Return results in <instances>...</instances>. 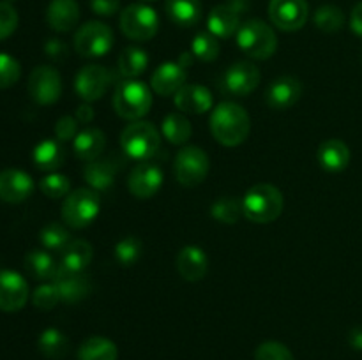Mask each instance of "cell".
I'll return each instance as SVG.
<instances>
[{"label": "cell", "mask_w": 362, "mask_h": 360, "mask_svg": "<svg viewBox=\"0 0 362 360\" xmlns=\"http://www.w3.org/2000/svg\"><path fill=\"white\" fill-rule=\"evenodd\" d=\"M120 0H90L92 13L99 16H113L119 11Z\"/></svg>", "instance_id": "7dc6e473"}, {"label": "cell", "mask_w": 362, "mask_h": 360, "mask_svg": "<svg viewBox=\"0 0 362 360\" xmlns=\"http://www.w3.org/2000/svg\"><path fill=\"white\" fill-rule=\"evenodd\" d=\"M34 193V180L27 172L7 168L0 172V200L6 203H21Z\"/></svg>", "instance_id": "e0dca14e"}, {"label": "cell", "mask_w": 362, "mask_h": 360, "mask_svg": "<svg viewBox=\"0 0 362 360\" xmlns=\"http://www.w3.org/2000/svg\"><path fill=\"white\" fill-rule=\"evenodd\" d=\"M163 186V172L159 166L152 162H141L134 166L127 179V187L134 198L147 200L152 198Z\"/></svg>", "instance_id": "9a60e30c"}, {"label": "cell", "mask_w": 362, "mask_h": 360, "mask_svg": "<svg viewBox=\"0 0 362 360\" xmlns=\"http://www.w3.org/2000/svg\"><path fill=\"white\" fill-rule=\"evenodd\" d=\"M117 164L113 161H92L85 166L83 176L94 191H108L115 182Z\"/></svg>", "instance_id": "f546056e"}, {"label": "cell", "mask_w": 362, "mask_h": 360, "mask_svg": "<svg viewBox=\"0 0 362 360\" xmlns=\"http://www.w3.org/2000/svg\"><path fill=\"white\" fill-rule=\"evenodd\" d=\"M255 360H293L292 352L278 341L262 342L255 352Z\"/></svg>", "instance_id": "7bdbcfd3"}, {"label": "cell", "mask_w": 362, "mask_h": 360, "mask_svg": "<svg viewBox=\"0 0 362 360\" xmlns=\"http://www.w3.org/2000/svg\"><path fill=\"white\" fill-rule=\"evenodd\" d=\"M113 46V30L103 21H88L74 35V49L85 59L105 56Z\"/></svg>", "instance_id": "9c48e42d"}, {"label": "cell", "mask_w": 362, "mask_h": 360, "mask_svg": "<svg viewBox=\"0 0 362 360\" xmlns=\"http://www.w3.org/2000/svg\"><path fill=\"white\" fill-rule=\"evenodd\" d=\"M350 28L354 30V34L362 37V0L354 7L352 16H350Z\"/></svg>", "instance_id": "c3c4849f"}, {"label": "cell", "mask_w": 362, "mask_h": 360, "mask_svg": "<svg viewBox=\"0 0 362 360\" xmlns=\"http://www.w3.org/2000/svg\"><path fill=\"white\" fill-rule=\"evenodd\" d=\"M39 187H41L45 196L52 198V200H60V198H66L69 194L71 182L62 173H49L41 180Z\"/></svg>", "instance_id": "ab89813d"}, {"label": "cell", "mask_w": 362, "mask_h": 360, "mask_svg": "<svg viewBox=\"0 0 362 360\" xmlns=\"http://www.w3.org/2000/svg\"><path fill=\"white\" fill-rule=\"evenodd\" d=\"M39 352L46 356V359L59 360L64 359L69 352V339L66 337L64 332L59 328H46L41 335H39Z\"/></svg>", "instance_id": "d6a6232c"}, {"label": "cell", "mask_w": 362, "mask_h": 360, "mask_svg": "<svg viewBox=\"0 0 362 360\" xmlns=\"http://www.w3.org/2000/svg\"><path fill=\"white\" fill-rule=\"evenodd\" d=\"M21 76V66L14 56L0 52V90L16 85Z\"/></svg>", "instance_id": "60d3db41"}, {"label": "cell", "mask_w": 362, "mask_h": 360, "mask_svg": "<svg viewBox=\"0 0 362 360\" xmlns=\"http://www.w3.org/2000/svg\"><path fill=\"white\" fill-rule=\"evenodd\" d=\"M310 7L306 0H271L269 18L283 32H296L306 25Z\"/></svg>", "instance_id": "8fae6325"}, {"label": "cell", "mask_w": 362, "mask_h": 360, "mask_svg": "<svg viewBox=\"0 0 362 360\" xmlns=\"http://www.w3.org/2000/svg\"><path fill=\"white\" fill-rule=\"evenodd\" d=\"M226 4H228L232 9H235L239 14L246 13V11L250 9V0H226Z\"/></svg>", "instance_id": "816d5d0a"}, {"label": "cell", "mask_w": 362, "mask_h": 360, "mask_svg": "<svg viewBox=\"0 0 362 360\" xmlns=\"http://www.w3.org/2000/svg\"><path fill=\"white\" fill-rule=\"evenodd\" d=\"M191 55L202 62H214L219 55V41L211 32H200L191 42Z\"/></svg>", "instance_id": "74e56055"}, {"label": "cell", "mask_w": 362, "mask_h": 360, "mask_svg": "<svg viewBox=\"0 0 362 360\" xmlns=\"http://www.w3.org/2000/svg\"><path fill=\"white\" fill-rule=\"evenodd\" d=\"M28 300V284L18 272L0 270V311L16 313Z\"/></svg>", "instance_id": "5bb4252c"}, {"label": "cell", "mask_w": 362, "mask_h": 360, "mask_svg": "<svg viewBox=\"0 0 362 360\" xmlns=\"http://www.w3.org/2000/svg\"><path fill=\"white\" fill-rule=\"evenodd\" d=\"M315 25H317L318 30L327 32V34H334L339 32L345 25V14L339 7L332 6V4H325L317 9L313 16Z\"/></svg>", "instance_id": "d590c367"}, {"label": "cell", "mask_w": 362, "mask_h": 360, "mask_svg": "<svg viewBox=\"0 0 362 360\" xmlns=\"http://www.w3.org/2000/svg\"><path fill=\"white\" fill-rule=\"evenodd\" d=\"M94 116H95V113H94V109H92V106H88V104L78 106L76 120L80 124H90L92 120H94Z\"/></svg>", "instance_id": "681fc988"}, {"label": "cell", "mask_w": 362, "mask_h": 360, "mask_svg": "<svg viewBox=\"0 0 362 360\" xmlns=\"http://www.w3.org/2000/svg\"><path fill=\"white\" fill-rule=\"evenodd\" d=\"M147 66L148 55L141 48H136V46H129L119 56V69L127 78L140 76L141 73H145Z\"/></svg>", "instance_id": "836d02e7"}, {"label": "cell", "mask_w": 362, "mask_h": 360, "mask_svg": "<svg viewBox=\"0 0 362 360\" xmlns=\"http://www.w3.org/2000/svg\"><path fill=\"white\" fill-rule=\"evenodd\" d=\"M113 108L124 120H140L152 108V92L141 81L129 78L120 81L113 94Z\"/></svg>", "instance_id": "277c9868"}, {"label": "cell", "mask_w": 362, "mask_h": 360, "mask_svg": "<svg viewBox=\"0 0 362 360\" xmlns=\"http://www.w3.org/2000/svg\"><path fill=\"white\" fill-rule=\"evenodd\" d=\"M159 145H161V136H159V131L156 129L154 124L151 122L136 120V122L129 124L120 134L122 150L126 152V155H129L131 159H136V161L151 159L159 150Z\"/></svg>", "instance_id": "5b68a950"}, {"label": "cell", "mask_w": 362, "mask_h": 360, "mask_svg": "<svg viewBox=\"0 0 362 360\" xmlns=\"http://www.w3.org/2000/svg\"><path fill=\"white\" fill-rule=\"evenodd\" d=\"M207 27L218 39H228L240 28V14L228 4H219L209 14Z\"/></svg>", "instance_id": "603a6c76"}, {"label": "cell", "mask_w": 362, "mask_h": 360, "mask_svg": "<svg viewBox=\"0 0 362 360\" xmlns=\"http://www.w3.org/2000/svg\"><path fill=\"white\" fill-rule=\"evenodd\" d=\"M237 46L243 49L244 55L251 59L267 60L278 49V35L271 25L253 18L240 25L237 30Z\"/></svg>", "instance_id": "3957f363"}, {"label": "cell", "mask_w": 362, "mask_h": 360, "mask_svg": "<svg viewBox=\"0 0 362 360\" xmlns=\"http://www.w3.org/2000/svg\"><path fill=\"white\" fill-rule=\"evenodd\" d=\"M120 30L133 41H151L159 30V16L145 4H131L120 13Z\"/></svg>", "instance_id": "52a82bcc"}, {"label": "cell", "mask_w": 362, "mask_h": 360, "mask_svg": "<svg viewBox=\"0 0 362 360\" xmlns=\"http://www.w3.org/2000/svg\"><path fill=\"white\" fill-rule=\"evenodd\" d=\"M105 147L106 136L98 127H87L81 133H78L76 138L73 140L74 155L81 161H95L105 152Z\"/></svg>", "instance_id": "cb8c5ba5"}, {"label": "cell", "mask_w": 362, "mask_h": 360, "mask_svg": "<svg viewBox=\"0 0 362 360\" xmlns=\"http://www.w3.org/2000/svg\"><path fill=\"white\" fill-rule=\"evenodd\" d=\"M28 95L41 106H49L59 101L62 94V78L52 66H37L28 76Z\"/></svg>", "instance_id": "30bf717a"}, {"label": "cell", "mask_w": 362, "mask_h": 360, "mask_svg": "<svg viewBox=\"0 0 362 360\" xmlns=\"http://www.w3.org/2000/svg\"><path fill=\"white\" fill-rule=\"evenodd\" d=\"M209 127L223 147H237L244 143L251 133V120L246 109L237 102H221L212 109Z\"/></svg>", "instance_id": "6da1fadb"}, {"label": "cell", "mask_w": 362, "mask_h": 360, "mask_svg": "<svg viewBox=\"0 0 362 360\" xmlns=\"http://www.w3.org/2000/svg\"><path fill=\"white\" fill-rule=\"evenodd\" d=\"M39 240L45 249L53 251V253H64L66 247L69 246L71 235L66 226H62L60 222H48L39 232Z\"/></svg>", "instance_id": "e575fe53"}, {"label": "cell", "mask_w": 362, "mask_h": 360, "mask_svg": "<svg viewBox=\"0 0 362 360\" xmlns=\"http://www.w3.org/2000/svg\"><path fill=\"white\" fill-rule=\"evenodd\" d=\"M318 162L324 169L332 173L343 172L350 162V148L341 140H325L318 147Z\"/></svg>", "instance_id": "d4e9b609"}, {"label": "cell", "mask_w": 362, "mask_h": 360, "mask_svg": "<svg viewBox=\"0 0 362 360\" xmlns=\"http://www.w3.org/2000/svg\"><path fill=\"white\" fill-rule=\"evenodd\" d=\"M92 256H94V249H92V246L87 242V240L83 239L71 240L69 246H67L66 251L62 253L60 267L73 272H83L85 268L90 265Z\"/></svg>", "instance_id": "83f0119b"}, {"label": "cell", "mask_w": 362, "mask_h": 360, "mask_svg": "<svg viewBox=\"0 0 362 360\" xmlns=\"http://www.w3.org/2000/svg\"><path fill=\"white\" fill-rule=\"evenodd\" d=\"M25 268L30 277L37 279V281H49V279H55L59 265L49 253L34 249L25 256Z\"/></svg>", "instance_id": "f1b7e54d"}, {"label": "cell", "mask_w": 362, "mask_h": 360, "mask_svg": "<svg viewBox=\"0 0 362 360\" xmlns=\"http://www.w3.org/2000/svg\"><path fill=\"white\" fill-rule=\"evenodd\" d=\"M46 21L52 30L71 32L80 21V6L76 0H52L46 9Z\"/></svg>", "instance_id": "d6986e66"}, {"label": "cell", "mask_w": 362, "mask_h": 360, "mask_svg": "<svg viewBox=\"0 0 362 360\" xmlns=\"http://www.w3.org/2000/svg\"><path fill=\"white\" fill-rule=\"evenodd\" d=\"M32 161L41 172H55L66 161V150L59 140H42L35 145Z\"/></svg>", "instance_id": "484cf974"}, {"label": "cell", "mask_w": 362, "mask_h": 360, "mask_svg": "<svg viewBox=\"0 0 362 360\" xmlns=\"http://www.w3.org/2000/svg\"><path fill=\"white\" fill-rule=\"evenodd\" d=\"M53 282L57 284L60 293V300L64 304H78L83 299H87L92 292L90 277L83 272H73L67 268L60 267L57 270Z\"/></svg>", "instance_id": "2e32d148"}, {"label": "cell", "mask_w": 362, "mask_h": 360, "mask_svg": "<svg viewBox=\"0 0 362 360\" xmlns=\"http://www.w3.org/2000/svg\"><path fill=\"white\" fill-rule=\"evenodd\" d=\"M177 270L189 282L202 281L209 270V258L198 246H186L177 254Z\"/></svg>", "instance_id": "ffe728a7"}, {"label": "cell", "mask_w": 362, "mask_h": 360, "mask_svg": "<svg viewBox=\"0 0 362 360\" xmlns=\"http://www.w3.org/2000/svg\"><path fill=\"white\" fill-rule=\"evenodd\" d=\"M186 81V67L177 62H165L152 73L151 87L158 95L177 94Z\"/></svg>", "instance_id": "44dd1931"}, {"label": "cell", "mask_w": 362, "mask_h": 360, "mask_svg": "<svg viewBox=\"0 0 362 360\" xmlns=\"http://www.w3.org/2000/svg\"><path fill=\"white\" fill-rule=\"evenodd\" d=\"M110 81H112V74L106 67L90 64L78 73L74 80V90L83 101L94 102L106 94Z\"/></svg>", "instance_id": "4fadbf2b"}, {"label": "cell", "mask_w": 362, "mask_h": 360, "mask_svg": "<svg viewBox=\"0 0 362 360\" xmlns=\"http://www.w3.org/2000/svg\"><path fill=\"white\" fill-rule=\"evenodd\" d=\"M303 95V85L297 78L292 76H281L276 78L265 92V102L269 108L276 109V112H283V109L292 108L297 104V101Z\"/></svg>", "instance_id": "ac0fdd59"}, {"label": "cell", "mask_w": 362, "mask_h": 360, "mask_svg": "<svg viewBox=\"0 0 362 360\" xmlns=\"http://www.w3.org/2000/svg\"><path fill=\"white\" fill-rule=\"evenodd\" d=\"M78 120L74 116L64 115L62 119H59V122L55 124V136L59 141H69L74 140L78 134Z\"/></svg>", "instance_id": "f6af8a7d"}, {"label": "cell", "mask_w": 362, "mask_h": 360, "mask_svg": "<svg viewBox=\"0 0 362 360\" xmlns=\"http://www.w3.org/2000/svg\"><path fill=\"white\" fill-rule=\"evenodd\" d=\"M161 133L163 138H166L172 145H182L191 138L193 127L184 113H170L163 119Z\"/></svg>", "instance_id": "1f68e13d"}, {"label": "cell", "mask_w": 362, "mask_h": 360, "mask_svg": "<svg viewBox=\"0 0 362 360\" xmlns=\"http://www.w3.org/2000/svg\"><path fill=\"white\" fill-rule=\"evenodd\" d=\"M211 215L223 224H235L243 214V201L232 196L219 198L211 207Z\"/></svg>", "instance_id": "8d00e7d4"}, {"label": "cell", "mask_w": 362, "mask_h": 360, "mask_svg": "<svg viewBox=\"0 0 362 360\" xmlns=\"http://www.w3.org/2000/svg\"><path fill=\"white\" fill-rule=\"evenodd\" d=\"M283 205L285 200L278 187L271 184H257L244 194L243 214L247 221L267 224L281 215Z\"/></svg>", "instance_id": "7a4b0ae2"}, {"label": "cell", "mask_w": 362, "mask_h": 360, "mask_svg": "<svg viewBox=\"0 0 362 360\" xmlns=\"http://www.w3.org/2000/svg\"><path fill=\"white\" fill-rule=\"evenodd\" d=\"M260 78L258 67L243 60L226 69L225 76H223V88L226 94L233 95V97H246L260 85Z\"/></svg>", "instance_id": "7c38bea8"}, {"label": "cell", "mask_w": 362, "mask_h": 360, "mask_svg": "<svg viewBox=\"0 0 362 360\" xmlns=\"http://www.w3.org/2000/svg\"><path fill=\"white\" fill-rule=\"evenodd\" d=\"M99 207L101 201L94 189H76L64 200L62 219L69 228H87L99 215Z\"/></svg>", "instance_id": "8992f818"}, {"label": "cell", "mask_w": 362, "mask_h": 360, "mask_svg": "<svg viewBox=\"0 0 362 360\" xmlns=\"http://www.w3.org/2000/svg\"><path fill=\"white\" fill-rule=\"evenodd\" d=\"M175 106L182 113L202 115L212 108V95L209 88L202 85H184L175 94Z\"/></svg>", "instance_id": "7402d4cb"}, {"label": "cell", "mask_w": 362, "mask_h": 360, "mask_svg": "<svg viewBox=\"0 0 362 360\" xmlns=\"http://www.w3.org/2000/svg\"><path fill=\"white\" fill-rule=\"evenodd\" d=\"M45 53L55 62H60V60H66L67 56V44L60 39H48L45 42Z\"/></svg>", "instance_id": "bcb514c9"}, {"label": "cell", "mask_w": 362, "mask_h": 360, "mask_svg": "<svg viewBox=\"0 0 362 360\" xmlns=\"http://www.w3.org/2000/svg\"><path fill=\"white\" fill-rule=\"evenodd\" d=\"M211 169V161L200 147H186L177 154L173 173L180 186L194 187L204 182Z\"/></svg>", "instance_id": "ba28073f"}, {"label": "cell", "mask_w": 362, "mask_h": 360, "mask_svg": "<svg viewBox=\"0 0 362 360\" xmlns=\"http://www.w3.org/2000/svg\"><path fill=\"white\" fill-rule=\"evenodd\" d=\"M349 341H350V344H352V348L362 352V327H356L352 332H350Z\"/></svg>", "instance_id": "f907efd6"}, {"label": "cell", "mask_w": 362, "mask_h": 360, "mask_svg": "<svg viewBox=\"0 0 362 360\" xmlns=\"http://www.w3.org/2000/svg\"><path fill=\"white\" fill-rule=\"evenodd\" d=\"M59 302H62V300H60V293L55 282L37 286L34 295H32V304L41 311H52Z\"/></svg>", "instance_id": "b9f144b4"}, {"label": "cell", "mask_w": 362, "mask_h": 360, "mask_svg": "<svg viewBox=\"0 0 362 360\" xmlns=\"http://www.w3.org/2000/svg\"><path fill=\"white\" fill-rule=\"evenodd\" d=\"M18 21L20 18H18L16 9L9 2H0V41L14 34V30L18 28Z\"/></svg>", "instance_id": "ee69618b"}, {"label": "cell", "mask_w": 362, "mask_h": 360, "mask_svg": "<svg viewBox=\"0 0 362 360\" xmlns=\"http://www.w3.org/2000/svg\"><path fill=\"white\" fill-rule=\"evenodd\" d=\"M141 251H144V244L138 236L129 235L119 240L115 246V260L120 267H133L138 260L141 258Z\"/></svg>", "instance_id": "f35d334b"}, {"label": "cell", "mask_w": 362, "mask_h": 360, "mask_svg": "<svg viewBox=\"0 0 362 360\" xmlns=\"http://www.w3.org/2000/svg\"><path fill=\"white\" fill-rule=\"evenodd\" d=\"M166 14L179 27H193L202 18L200 0H166Z\"/></svg>", "instance_id": "4316f807"}, {"label": "cell", "mask_w": 362, "mask_h": 360, "mask_svg": "<svg viewBox=\"0 0 362 360\" xmlns=\"http://www.w3.org/2000/svg\"><path fill=\"white\" fill-rule=\"evenodd\" d=\"M145 2H152V0H145Z\"/></svg>", "instance_id": "f5cc1de1"}, {"label": "cell", "mask_w": 362, "mask_h": 360, "mask_svg": "<svg viewBox=\"0 0 362 360\" xmlns=\"http://www.w3.org/2000/svg\"><path fill=\"white\" fill-rule=\"evenodd\" d=\"M119 349L115 342L103 335H92L81 342L78 349V359L80 360H117Z\"/></svg>", "instance_id": "4dcf8cb0"}]
</instances>
